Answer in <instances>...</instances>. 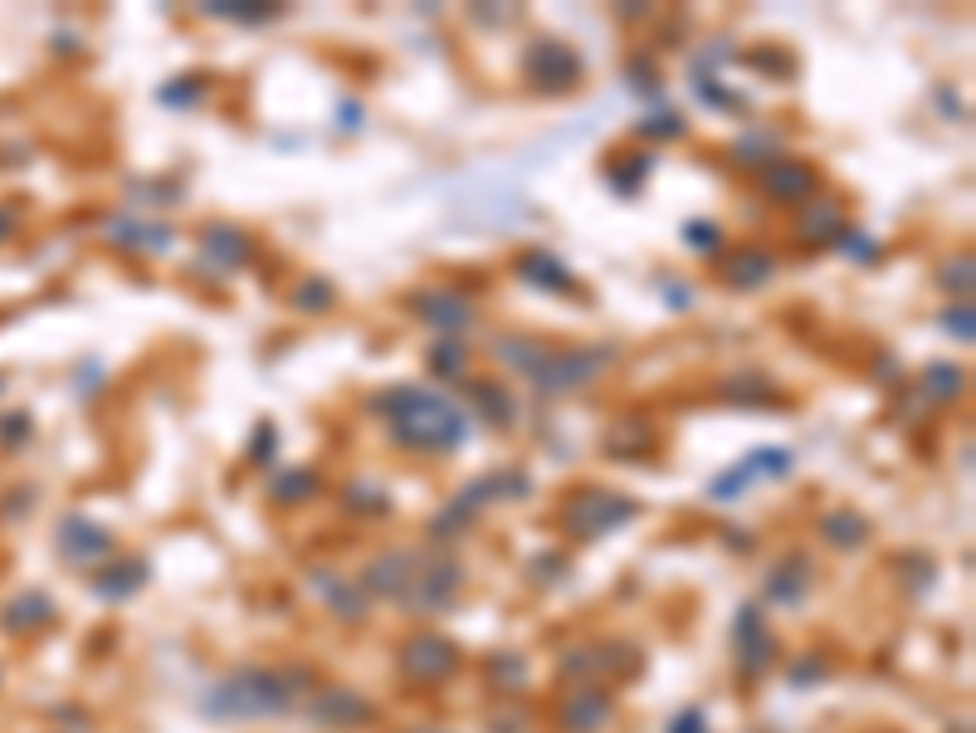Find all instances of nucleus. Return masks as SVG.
I'll use <instances>...</instances> for the list:
<instances>
[{"mask_svg":"<svg viewBox=\"0 0 976 733\" xmlns=\"http://www.w3.org/2000/svg\"><path fill=\"white\" fill-rule=\"evenodd\" d=\"M205 260L215 269H234L250 260V240H244V230L234 225H210L205 230Z\"/></svg>","mask_w":976,"mask_h":733,"instance_id":"12","label":"nucleus"},{"mask_svg":"<svg viewBox=\"0 0 976 733\" xmlns=\"http://www.w3.org/2000/svg\"><path fill=\"white\" fill-rule=\"evenodd\" d=\"M630 513H635V504L621 494H605V489H582V494H572L562 504L566 533H576V538H601V533L621 529Z\"/></svg>","mask_w":976,"mask_h":733,"instance_id":"5","label":"nucleus"},{"mask_svg":"<svg viewBox=\"0 0 976 733\" xmlns=\"http://www.w3.org/2000/svg\"><path fill=\"white\" fill-rule=\"evenodd\" d=\"M943 284H947V289H962V293L972 289V254H962V260H953V264L943 269Z\"/></svg>","mask_w":976,"mask_h":733,"instance_id":"28","label":"nucleus"},{"mask_svg":"<svg viewBox=\"0 0 976 733\" xmlns=\"http://www.w3.org/2000/svg\"><path fill=\"white\" fill-rule=\"evenodd\" d=\"M318 719H328V724H366V719H372V704L356 700V694H332V700H323V709H318Z\"/></svg>","mask_w":976,"mask_h":733,"instance_id":"15","label":"nucleus"},{"mask_svg":"<svg viewBox=\"0 0 976 733\" xmlns=\"http://www.w3.org/2000/svg\"><path fill=\"white\" fill-rule=\"evenodd\" d=\"M723 274H727V284L733 289H762L776 274V260L772 254H762V250H737V254H727L723 260Z\"/></svg>","mask_w":976,"mask_h":733,"instance_id":"10","label":"nucleus"},{"mask_svg":"<svg viewBox=\"0 0 976 733\" xmlns=\"http://www.w3.org/2000/svg\"><path fill=\"white\" fill-rule=\"evenodd\" d=\"M684 240L694 244L698 254H718V250H723V230L708 225V220H694V225H684Z\"/></svg>","mask_w":976,"mask_h":733,"instance_id":"22","label":"nucleus"},{"mask_svg":"<svg viewBox=\"0 0 976 733\" xmlns=\"http://www.w3.org/2000/svg\"><path fill=\"white\" fill-rule=\"evenodd\" d=\"M923 382L933 386V401H953L957 391H962V372H957V366H943V362H937V366H928V372H923Z\"/></svg>","mask_w":976,"mask_h":733,"instance_id":"20","label":"nucleus"},{"mask_svg":"<svg viewBox=\"0 0 976 733\" xmlns=\"http://www.w3.org/2000/svg\"><path fill=\"white\" fill-rule=\"evenodd\" d=\"M205 16H215V20H234V24H264V20H279V6H250V0H215V6H205Z\"/></svg>","mask_w":976,"mask_h":733,"instance_id":"14","label":"nucleus"},{"mask_svg":"<svg viewBox=\"0 0 976 733\" xmlns=\"http://www.w3.org/2000/svg\"><path fill=\"white\" fill-rule=\"evenodd\" d=\"M509 366L527 376L537 391H572V386H586L601 376V366L611 362L605 348H591V352H562V348H542V342H527V338H499L493 342Z\"/></svg>","mask_w":976,"mask_h":733,"instance_id":"2","label":"nucleus"},{"mask_svg":"<svg viewBox=\"0 0 976 733\" xmlns=\"http://www.w3.org/2000/svg\"><path fill=\"white\" fill-rule=\"evenodd\" d=\"M806 205H811V211H806V230H811V235L815 240H835L839 235V211H835V205L831 201H806Z\"/></svg>","mask_w":976,"mask_h":733,"instance_id":"19","label":"nucleus"},{"mask_svg":"<svg viewBox=\"0 0 976 733\" xmlns=\"http://www.w3.org/2000/svg\"><path fill=\"white\" fill-rule=\"evenodd\" d=\"M678 132H684V122H678L674 113H654V118L640 122V138H678Z\"/></svg>","mask_w":976,"mask_h":733,"instance_id":"27","label":"nucleus"},{"mask_svg":"<svg viewBox=\"0 0 976 733\" xmlns=\"http://www.w3.org/2000/svg\"><path fill=\"white\" fill-rule=\"evenodd\" d=\"M411 303L430 328H440V333H460V328H469V318H474V303L454 289H425V293H415Z\"/></svg>","mask_w":976,"mask_h":733,"instance_id":"8","label":"nucleus"},{"mask_svg":"<svg viewBox=\"0 0 976 733\" xmlns=\"http://www.w3.org/2000/svg\"><path fill=\"white\" fill-rule=\"evenodd\" d=\"M313 489H318L313 470H283V474H274V480H269V494L283 499V504H289V499H308Z\"/></svg>","mask_w":976,"mask_h":733,"instance_id":"16","label":"nucleus"},{"mask_svg":"<svg viewBox=\"0 0 976 733\" xmlns=\"http://www.w3.org/2000/svg\"><path fill=\"white\" fill-rule=\"evenodd\" d=\"M517 274H523V284H533V289H552V293H566V289L576 284L572 269H566L562 260H552V254H542V250L523 254V260H517Z\"/></svg>","mask_w":976,"mask_h":733,"instance_id":"11","label":"nucleus"},{"mask_svg":"<svg viewBox=\"0 0 976 733\" xmlns=\"http://www.w3.org/2000/svg\"><path fill=\"white\" fill-rule=\"evenodd\" d=\"M835 250H845L849 260H874V254H879V244H874L869 235H859V230H849V235H835Z\"/></svg>","mask_w":976,"mask_h":733,"instance_id":"26","label":"nucleus"},{"mask_svg":"<svg viewBox=\"0 0 976 733\" xmlns=\"http://www.w3.org/2000/svg\"><path fill=\"white\" fill-rule=\"evenodd\" d=\"M430 366L444 372V376H460L464 372V348H460V342H440V348L430 352Z\"/></svg>","mask_w":976,"mask_h":733,"instance_id":"25","label":"nucleus"},{"mask_svg":"<svg viewBox=\"0 0 976 733\" xmlns=\"http://www.w3.org/2000/svg\"><path fill=\"white\" fill-rule=\"evenodd\" d=\"M177 89H162V103H195L201 98V79H171Z\"/></svg>","mask_w":976,"mask_h":733,"instance_id":"30","label":"nucleus"},{"mask_svg":"<svg viewBox=\"0 0 976 733\" xmlns=\"http://www.w3.org/2000/svg\"><path fill=\"white\" fill-rule=\"evenodd\" d=\"M474 396H479V411L493 415V425H509V421H513V401H509V391H499V386H479Z\"/></svg>","mask_w":976,"mask_h":733,"instance_id":"21","label":"nucleus"},{"mask_svg":"<svg viewBox=\"0 0 976 733\" xmlns=\"http://www.w3.org/2000/svg\"><path fill=\"white\" fill-rule=\"evenodd\" d=\"M523 69H527V79H533L542 93H562V89H572V83L582 79V59H576V49H566L557 40L527 44Z\"/></svg>","mask_w":976,"mask_h":733,"instance_id":"6","label":"nucleus"},{"mask_svg":"<svg viewBox=\"0 0 976 733\" xmlns=\"http://www.w3.org/2000/svg\"><path fill=\"white\" fill-rule=\"evenodd\" d=\"M650 162H654V157H615L611 187L621 195H630V191H635V177H650Z\"/></svg>","mask_w":976,"mask_h":733,"instance_id":"18","label":"nucleus"},{"mask_svg":"<svg viewBox=\"0 0 976 733\" xmlns=\"http://www.w3.org/2000/svg\"><path fill=\"white\" fill-rule=\"evenodd\" d=\"M372 406H376V415L391 421V435L401 440L405 450H420V455H450L469 435L464 411L454 406L450 396H435V391L395 386L386 396H376Z\"/></svg>","mask_w":976,"mask_h":733,"instance_id":"1","label":"nucleus"},{"mask_svg":"<svg viewBox=\"0 0 976 733\" xmlns=\"http://www.w3.org/2000/svg\"><path fill=\"white\" fill-rule=\"evenodd\" d=\"M762 191H767L772 201H782V205H806V195L815 191V167L791 162V157L767 162L762 167Z\"/></svg>","mask_w":976,"mask_h":733,"instance_id":"7","label":"nucleus"},{"mask_svg":"<svg viewBox=\"0 0 976 733\" xmlns=\"http://www.w3.org/2000/svg\"><path fill=\"white\" fill-rule=\"evenodd\" d=\"M864 519H855V513H831V519H825V538H831V543H839V548H855V543H864Z\"/></svg>","mask_w":976,"mask_h":733,"instance_id":"17","label":"nucleus"},{"mask_svg":"<svg viewBox=\"0 0 976 733\" xmlns=\"http://www.w3.org/2000/svg\"><path fill=\"white\" fill-rule=\"evenodd\" d=\"M947 333H957L962 342H972V309H953V313H947Z\"/></svg>","mask_w":976,"mask_h":733,"instance_id":"31","label":"nucleus"},{"mask_svg":"<svg viewBox=\"0 0 976 733\" xmlns=\"http://www.w3.org/2000/svg\"><path fill=\"white\" fill-rule=\"evenodd\" d=\"M113 240L128 244V250H147V254H162L171 244V230L167 225H132V220H122V225H113Z\"/></svg>","mask_w":976,"mask_h":733,"instance_id":"13","label":"nucleus"},{"mask_svg":"<svg viewBox=\"0 0 976 733\" xmlns=\"http://www.w3.org/2000/svg\"><path fill=\"white\" fill-rule=\"evenodd\" d=\"M405 670H411L415 680H444L454 670V651L440 635H415V641L405 645Z\"/></svg>","mask_w":976,"mask_h":733,"instance_id":"9","label":"nucleus"},{"mask_svg":"<svg viewBox=\"0 0 976 733\" xmlns=\"http://www.w3.org/2000/svg\"><path fill=\"white\" fill-rule=\"evenodd\" d=\"M250 455H254V460H269V455H274V431H269V425H259V445H250Z\"/></svg>","mask_w":976,"mask_h":733,"instance_id":"32","label":"nucleus"},{"mask_svg":"<svg viewBox=\"0 0 976 733\" xmlns=\"http://www.w3.org/2000/svg\"><path fill=\"white\" fill-rule=\"evenodd\" d=\"M308 675H279V670H240L220 690H210V714L215 719H259V714H283Z\"/></svg>","mask_w":976,"mask_h":733,"instance_id":"4","label":"nucleus"},{"mask_svg":"<svg viewBox=\"0 0 976 733\" xmlns=\"http://www.w3.org/2000/svg\"><path fill=\"white\" fill-rule=\"evenodd\" d=\"M460 582V568L450 558H425V553H386L366 568V586L386 596H401L411 606H444L450 586Z\"/></svg>","mask_w":976,"mask_h":733,"instance_id":"3","label":"nucleus"},{"mask_svg":"<svg viewBox=\"0 0 976 733\" xmlns=\"http://www.w3.org/2000/svg\"><path fill=\"white\" fill-rule=\"evenodd\" d=\"M328 303H332V289L323 284V279H308L303 289H293V309L313 313V309H328Z\"/></svg>","mask_w":976,"mask_h":733,"instance_id":"24","label":"nucleus"},{"mask_svg":"<svg viewBox=\"0 0 976 733\" xmlns=\"http://www.w3.org/2000/svg\"><path fill=\"white\" fill-rule=\"evenodd\" d=\"M767 152H776V138H772V132H767V138H762V132H752L747 142L733 147V157H737L743 167H762V157H767Z\"/></svg>","mask_w":976,"mask_h":733,"instance_id":"23","label":"nucleus"},{"mask_svg":"<svg viewBox=\"0 0 976 733\" xmlns=\"http://www.w3.org/2000/svg\"><path fill=\"white\" fill-rule=\"evenodd\" d=\"M132 582H142V562H128L118 578H108V582H103V596H128Z\"/></svg>","mask_w":976,"mask_h":733,"instance_id":"29","label":"nucleus"}]
</instances>
